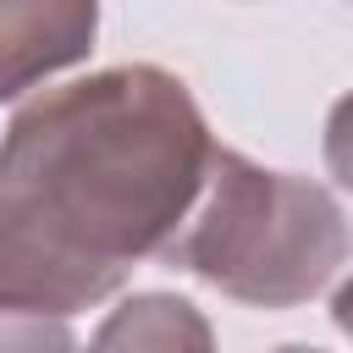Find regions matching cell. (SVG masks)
Returning a JSON list of instances; mask_svg holds the SVG:
<instances>
[{"label": "cell", "mask_w": 353, "mask_h": 353, "mask_svg": "<svg viewBox=\"0 0 353 353\" xmlns=\"http://www.w3.org/2000/svg\"><path fill=\"white\" fill-rule=\"evenodd\" d=\"M331 325H336L342 336H353V276L331 292Z\"/></svg>", "instance_id": "obj_6"}, {"label": "cell", "mask_w": 353, "mask_h": 353, "mask_svg": "<svg viewBox=\"0 0 353 353\" xmlns=\"http://www.w3.org/2000/svg\"><path fill=\"white\" fill-rule=\"evenodd\" d=\"M99 0H0V105L88 61Z\"/></svg>", "instance_id": "obj_3"}, {"label": "cell", "mask_w": 353, "mask_h": 353, "mask_svg": "<svg viewBox=\"0 0 353 353\" xmlns=\"http://www.w3.org/2000/svg\"><path fill=\"white\" fill-rule=\"evenodd\" d=\"M325 171L353 193V94H342L336 105H331V116H325Z\"/></svg>", "instance_id": "obj_5"}, {"label": "cell", "mask_w": 353, "mask_h": 353, "mask_svg": "<svg viewBox=\"0 0 353 353\" xmlns=\"http://www.w3.org/2000/svg\"><path fill=\"white\" fill-rule=\"evenodd\" d=\"M347 254L353 226L331 188L215 143L204 188L160 259L237 303L298 309L336 281Z\"/></svg>", "instance_id": "obj_2"}, {"label": "cell", "mask_w": 353, "mask_h": 353, "mask_svg": "<svg viewBox=\"0 0 353 353\" xmlns=\"http://www.w3.org/2000/svg\"><path fill=\"white\" fill-rule=\"evenodd\" d=\"M99 347H210V325L204 314L176 298V292H132L99 331H94Z\"/></svg>", "instance_id": "obj_4"}, {"label": "cell", "mask_w": 353, "mask_h": 353, "mask_svg": "<svg viewBox=\"0 0 353 353\" xmlns=\"http://www.w3.org/2000/svg\"><path fill=\"white\" fill-rule=\"evenodd\" d=\"M193 88L121 61L28 99L0 138V320H66L160 259L210 171Z\"/></svg>", "instance_id": "obj_1"}]
</instances>
